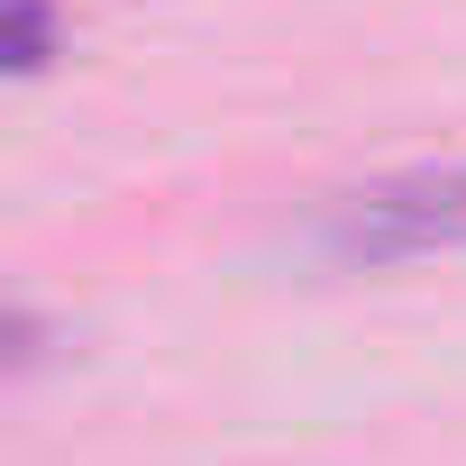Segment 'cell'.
<instances>
[{
    "instance_id": "6da1fadb",
    "label": "cell",
    "mask_w": 466,
    "mask_h": 466,
    "mask_svg": "<svg viewBox=\"0 0 466 466\" xmlns=\"http://www.w3.org/2000/svg\"><path fill=\"white\" fill-rule=\"evenodd\" d=\"M329 257L348 266H420L466 248V165H411L348 201H329Z\"/></svg>"
},
{
    "instance_id": "7a4b0ae2",
    "label": "cell",
    "mask_w": 466,
    "mask_h": 466,
    "mask_svg": "<svg viewBox=\"0 0 466 466\" xmlns=\"http://www.w3.org/2000/svg\"><path fill=\"white\" fill-rule=\"evenodd\" d=\"M56 56V10L46 0H0V65H46Z\"/></svg>"
}]
</instances>
